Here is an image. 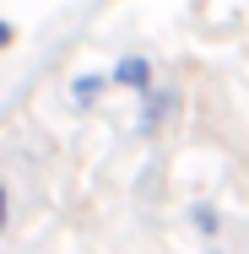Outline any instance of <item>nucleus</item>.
I'll list each match as a JSON object with an SVG mask.
<instances>
[{
    "mask_svg": "<svg viewBox=\"0 0 249 254\" xmlns=\"http://www.w3.org/2000/svg\"><path fill=\"white\" fill-rule=\"evenodd\" d=\"M11 44H16V27H11L5 16H0V49H11Z\"/></svg>",
    "mask_w": 249,
    "mask_h": 254,
    "instance_id": "nucleus-6",
    "label": "nucleus"
},
{
    "mask_svg": "<svg viewBox=\"0 0 249 254\" xmlns=\"http://www.w3.org/2000/svg\"><path fill=\"white\" fill-rule=\"evenodd\" d=\"M168 114H173V92H168V87L141 92V119H136V135H157V130L168 125Z\"/></svg>",
    "mask_w": 249,
    "mask_h": 254,
    "instance_id": "nucleus-2",
    "label": "nucleus"
},
{
    "mask_svg": "<svg viewBox=\"0 0 249 254\" xmlns=\"http://www.w3.org/2000/svg\"><path fill=\"white\" fill-rule=\"evenodd\" d=\"M108 87H125V92H152L157 87V76H152V60H141V54H125L114 70H108Z\"/></svg>",
    "mask_w": 249,
    "mask_h": 254,
    "instance_id": "nucleus-1",
    "label": "nucleus"
},
{
    "mask_svg": "<svg viewBox=\"0 0 249 254\" xmlns=\"http://www.w3.org/2000/svg\"><path fill=\"white\" fill-rule=\"evenodd\" d=\"M103 87H108V76L87 70V76H76V81H71V103H76V108H92V103L103 98Z\"/></svg>",
    "mask_w": 249,
    "mask_h": 254,
    "instance_id": "nucleus-3",
    "label": "nucleus"
},
{
    "mask_svg": "<svg viewBox=\"0 0 249 254\" xmlns=\"http://www.w3.org/2000/svg\"><path fill=\"white\" fill-rule=\"evenodd\" d=\"M190 222H195L200 233H217V227H222V222H217V211H211V205H195V211H190Z\"/></svg>",
    "mask_w": 249,
    "mask_h": 254,
    "instance_id": "nucleus-4",
    "label": "nucleus"
},
{
    "mask_svg": "<svg viewBox=\"0 0 249 254\" xmlns=\"http://www.w3.org/2000/svg\"><path fill=\"white\" fill-rule=\"evenodd\" d=\"M11 227V190H5V179H0V233Z\"/></svg>",
    "mask_w": 249,
    "mask_h": 254,
    "instance_id": "nucleus-5",
    "label": "nucleus"
}]
</instances>
